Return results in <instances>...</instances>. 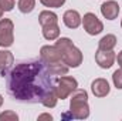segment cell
<instances>
[{"instance_id": "1", "label": "cell", "mask_w": 122, "mask_h": 121, "mask_svg": "<svg viewBox=\"0 0 122 121\" xmlns=\"http://www.w3.org/2000/svg\"><path fill=\"white\" fill-rule=\"evenodd\" d=\"M57 78L41 60L21 61L7 73V91L20 103L43 104L44 98L56 90Z\"/></svg>"}, {"instance_id": "2", "label": "cell", "mask_w": 122, "mask_h": 121, "mask_svg": "<svg viewBox=\"0 0 122 121\" xmlns=\"http://www.w3.org/2000/svg\"><path fill=\"white\" fill-rule=\"evenodd\" d=\"M58 51L61 54V60L64 64H67L68 67H72V68H77L81 66L82 63V53L80 49H77L72 41L68 38V37H61L57 38L56 44H54Z\"/></svg>"}, {"instance_id": "3", "label": "cell", "mask_w": 122, "mask_h": 121, "mask_svg": "<svg viewBox=\"0 0 122 121\" xmlns=\"http://www.w3.org/2000/svg\"><path fill=\"white\" fill-rule=\"evenodd\" d=\"M70 113L75 120H85L90 117V105H88V94L82 88H75L71 93L70 101Z\"/></svg>"}, {"instance_id": "4", "label": "cell", "mask_w": 122, "mask_h": 121, "mask_svg": "<svg viewBox=\"0 0 122 121\" xmlns=\"http://www.w3.org/2000/svg\"><path fill=\"white\" fill-rule=\"evenodd\" d=\"M78 87V81L74 77H68V76H62L60 78H57L56 83V93L58 100H64L68 95H71V93Z\"/></svg>"}, {"instance_id": "5", "label": "cell", "mask_w": 122, "mask_h": 121, "mask_svg": "<svg viewBox=\"0 0 122 121\" xmlns=\"http://www.w3.org/2000/svg\"><path fill=\"white\" fill-rule=\"evenodd\" d=\"M14 24L10 19H0V47H10L14 41Z\"/></svg>"}, {"instance_id": "6", "label": "cell", "mask_w": 122, "mask_h": 121, "mask_svg": "<svg viewBox=\"0 0 122 121\" xmlns=\"http://www.w3.org/2000/svg\"><path fill=\"white\" fill-rule=\"evenodd\" d=\"M81 23H82V26H84V30L87 31L90 36H97V34H99L101 31L104 30L102 22H101L94 13H85Z\"/></svg>"}, {"instance_id": "7", "label": "cell", "mask_w": 122, "mask_h": 121, "mask_svg": "<svg viewBox=\"0 0 122 121\" xmlns=\"http://www.w3.org/2000/svg\"><path fill=\"white\" fill-rule=\"evenodd\" d=\"M40 59L48 66L62 61L60 51H58V49L56 46H43L41 50H40Z\"/></svg>"}, {"instance_id": "8", "label": "cell", "mask_w": 122, "mask_h": 121, "mask_svg": "<svg viewBox=\"0 0 122 121\" xmlns=\"http://www.w3.org/2000/svg\"><path fill=\"white\" fill-rule=\"evenodd\" d=\"M117 60V56L112 50L109 51H104V50H97L95 53V61L101 68H111L114 66V63Z\"/></svg>"}, {"instance_id": "9", "label": "cell", "mask_w": 122, "mask_h": 121, "mask_svg": "<svg viewBox=\"0 0 122 121\" xmlns=\"http://www.w3.org/2000/svg\"><path fill=\"white\" fill-rule=\"evenodd\" d=\"M101 13L107 20H115L119 14V4L114 0L105 1L101 6Z\"/></svg>"}, {"instance_id": "10", "label": "cell", "mask_w": 122, "mask_h": 121, "mask_svg": "<svg viewBox=\"0 0 122 121\" xmlns=\"http://www.w3.org/2000/svg\"><path fill=\"white\" fill-rule=\"evenodd\" d=\"M91 90H92V94L95 97H99L101 98V97H105V95L109 94L111 87H109V84H108V81L105 78H97V80L92 81Z\"/></svg>"}, {"instance_id": "11", "label": "cell", "mask_w": 122, "mask_h": 121, "mask_svg": "<svg viewBox=\"0 0 122 121\" xmlns=\"http://www.w3.org/2000/svg\"><path fill=\"white\" fill-rule=\"evenodd\" d=\"M62 22L68 29H77L81 24L82 17L80 16V13L77 10H67L62 16Z\"/></svg>"}, {"instance_id": "12", "label": "cell", "mask_w": 122, "mask_h": 121, "mask_svg": "<svg viewBox=\"0 0 122 121\" xmlns=\"http://www.w3.org/2000/svg\"><path fill=\"white\" fill-rule=\"evenodd\" d=\"M13 63H14V57H13V54L10 51L0 50V73H1L3 77L7 76V73L11 68Z\"/></svg>"}, {"instance_id": "13", "label": "cell", "mask_w": 122, "mask_h": 121, "mask_svg": "<svg viewBox=\"0 0 122 121\" xmlns=\"http://www.w3.org/2000/svg\"><path fill=\"white\" fill-rule=\"evenodd\" d=\"M43 27V36L46 40H57L58 36H60V27H58V23H50V24H46V26H41Z\"/></svg>"}, {"instance_id": "14", "label": "cell", "mask_w": 122, "mask_h": 121, "mask_svg": "<svg viewBox=\"0 0 122 121\" xmlns=\"http://www.w3.org/2000/svg\"><path fill=\"white\" fill-rule=\"evenodd\" d=\"M117 46V37L114 34H107L104 36L99 43H98V49L99 50H104V51H109V50H114V47Z\"/></svg>"}, {"instance_id": "15", "label": "cell", "mask_w": 122, "mask_h": 121, "mask_svg": "<svg viewBox=\"0 0 122 121\" xmlns=\"http://www.w3.org/2000/svg\"><path fill=\"white\" fill-rule=\"evenodd\" d=\"M38 22L41 26H46V24H50V23H58V17L54 11H50V10H44L40 13L38 16Z\"/></svg>"}, {"instance_id": "16", "label": "cell", "mask_w": 122, "mask_h": 121, "mask_svg": "<svg viewBox=\"0 0 122 121\" xmlns=\"http://www.w3.org/2000/svg\"><path fill=\"white\" fill-rule=\"evenodd\" d=\"M17 6H19V10H20L21 13L27 14V13H31V11L34 10V7H36V0H19Z\"/></svg>"}, {"instance_id": "17", "label": "cell", "mask_w": 122, "mask_h": 121, "mask_svg": "<svg viewBox=\"0 0 122 121\" xmlns=\"http://www.w3.org/2000/svg\"><path fill=\"white\" fill-rule=\"evenodd\" d=\"M57 101H58V97H57V93H56V90H54V91H51V93L44 98L43 105H44V107H47V108H53V107H56V105H57Z\"/></svg>"}, {"instance_id": "18", "label": "cell", "mask_w": 122, "mask_h": 121, "mask_svg": "<svg viewBox=\"0 0 122 121\" xmlns=\"http://www.w3.org/2000/svg\"><path fill=\"white\" fill-rule=\"evenodd\" d=\"M112 81H114V86H115L117 88L122 90V67L119 70L114 71V74H112Z\"/></svg>"}, {"instance_id": "19", "label": "cell", "mask_w": 122, "mask_h": 121, "mask_svg": "<svg viewBox=\"0 0 122 121\" xmlns=\"http://www.w3.org/2000/svg\"><path fill=\"white\" fill-rule=\"evenodd\" d=\"M40 3L46 7H53V9H57V7H61L65 0H40Z\"/></svg>"}, {"instance_id": "20", "label": "cell", "mask_w": 122, "mask_h": 121, "mask_svg": "<svg viewBox=\"0 0 122 121\" xmlns=\"http://www.w3.org/2000/svg\"><path fill=\"white\" fill-rule=\"evenodd\" d=\"M19 116L14 111H4L0 114V121H17Z\"/></svg>"}, {"instance_id": "21", "label": "cell", "mask_w": 122, "mask_h": 121, "mask_svg": "<svg viewBox=\"0 0 122 121\" xmlns=\"http://www.w3.org/2000/svg\"><path fill=\"white\" fill-rule=\"evenodd\" d=\"M14 7V0H0V9L3 11H11Z\"/></svg>"}, {"instance_id": "22", "label": "cell", "mask_w": 122, "mask_h": 121, "mask_svg": "<svg viewBox=\"0 0 122 121\" xmlns=\"http://www.w3.org/2000/svg\"><path fill=\"white\" fill-rule=\"evenodd\" d=\"M37 120H38V121H43V120L51 121V120H53V116H50V114H41V116H38V117H37Z\"/></svg>"}, {"instance_id": "23", "label": "cell", "mask_w": 122, "mask_h": 121, "mask_svg": "<svg viewBox=\"0 0 122 121\" xmlns=\"http://www.w3.org/2000/svg\"><path fill=\"white\" fill-rule=\"evenodd\" d=\"M117 61H118V66H119V67H122V51L118 54V56H117Z\"/></svg>"}, {"instance_id": "24", "label": "cell", "mask_w": 122, "mask_h": 121, "mask_svg": "<svg viewBox=\"0 0 122 121\" xmlns=\"http://www.w3.org/2000/svg\"><path fill=\"white\" fill-rule=\"evenodd\" d=\"M1 104H3V97H1V94H0V107H1Z\"/></svg>"}, {"instance_id": "25", "label": "cell", "mask_w": 122, "mask_h": 121, "mask_svg": "<svg viewBox=\"0 0 122 121\" xmlns=\"http://www.w3.org/2000/svg\"><path fill=\"white\" fill-rule=\"evenodd\" d=\"M1 16H3V10L0 9V19H1Z\"/></svg>"}, {"instance_id": "26", "label": "cell", "mask_w": 122, "mask_h": 121, "mask_svg": "<svg viewBox=\"0 0 122 121\" xmlns=\"http://www.w3.org/2000/svg\"><path fill=\"white\" fill-rule=\"evenodd\" d=\"M121 27H122V20H121Z\"/></svg>"}]
</instances>
